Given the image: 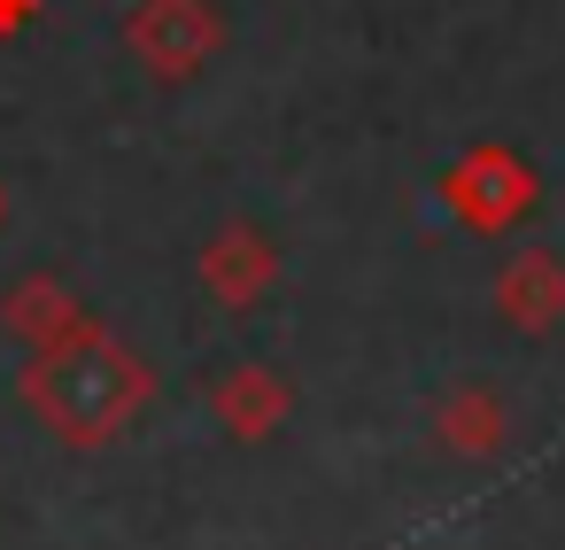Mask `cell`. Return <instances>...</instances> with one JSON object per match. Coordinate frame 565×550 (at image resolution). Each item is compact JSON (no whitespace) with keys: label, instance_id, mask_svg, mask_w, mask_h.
Instances as JSON below:
<instances>
[{"label":"cell","instance_id":"obj_1","mask_svg":"<svg viewBox=\"0 0 565 550\" xmlns=\"http://www.w3.org/2000/svg\"><path fill=\"white\" fill-rule=\"evenodd\" d=\"M148 403H156L148 357H140L132 341H117L102 318L63 326V334L40 341L32 364H24V411H32L55 442H71V449L117 442Z\"/></svg>","mask_w":565,"mask_h":550},{"label":"cell","instance_id":"obj_2","mask_svg":"<svg viewBox=\"0 0 565 550\" xmlns=\"http://www.w3.org/2000/svg\"><path fill=\"white\" fill-rule=\"evenodd\" d=\"M542 202V179H534V163L526 156H511V148H465L449 171H441V210L465 225V233H511L526 210Z\"/></svg>","mask_w":565,"mask_h":550},{"label":"cell","instance_id":"obj_3","mask_svg":"<svg viewBox=\"0 0 565 550\" xmlns=\"http://www.w3.org/2000/svg\"><path fill=\"white\" fill-rule=\"evenodd\" d=\"M125 47L140 55L148 78L179 86V78H194V71L217 63L225 17H217V0H140V9L125 17Z\"/></svg>","mask_w":565,"mask_h":550},{"label":"cell","instance_id":"obj_4","mask_svg":"<svg viewBox=\"0 0 565 550\" xmlns=\"http://www.w3.org/2000/svg\"><path fill=\"white\" fill-rule=\"evenodd\" d=\"M194 272H202V287H210L225 310H256V303L279 287V241H271L264 225L233 218V225L210 233V248H202Z\"/></svg>","mask_w":565,"mask_h":550},{"label":"cell","instance_id":"obj_5","mask_svg":"<svg viewBox=\"0 0 565 550\" xmlns=\"http://www.w3.org/2000/svg\"><path fill=\"white\" fill-rule=\"evenodd\" d=\"M210 419H217L233 442H271V434L295 419V388H287L271 364H233V372L210 388Z\"/></svg>","mask_w":565,"mask_h":550},{"label":"cell","instance_id":"obj_6","mask_svg":"<svg viewBox=\"0 0 565 550\" xmlns=\"http://www.w3.org/2000/svg\"><path fill=\"white\" fill-rule=\"evenodd\" d=\"M495 310L519 326V334H550L565 318V264L550 248H519L503 272H495Z\"/></svg>","mask_w":565,"mask_h":550},{"label":"cell","instance_id":"obj_7","mask_svg":"<svg viewBox=\"0 0 565 550\" xmlns=\"http://www.w3.org/2000/svg\"><path fill=\"white\" fill-rule=\"evenodd\" d=\"M434 434H441V449H457V457H495L503 434H511V411H503L495 388H449V395L434 403Z\"/></svg>","mask_w":565,"mask_h":550},{"label":"cell","instance_id":"obj_8","mask_svg":"<svg viewBox=\"0 0 565 550\" xmlns=\"http://www.w3.org/2000/svg\"><path fill=\"white\" fill-rule=\"evenodd\" d=\"M86 310H78V295L55 279V272H24L9 295H0V326H9L24 349H40V341H55L63 326H78Z\"/></svg>","mask_w":565,"mask_h":550},{"label":"cell","instance_id":"obj_9","mask_svg":"<svg viewBox=\"0 0 565 550\" xmlns=\"http://www.w3.org/2000/svg\"><path fill=\"white\" fill-rule=\"evenodd\" d=\"M40 17V0H0V40H9V32H24Z\"/></svg>","mask_w":565,"mask_h":550},{"label":"cell","instance_id":"obj_10","mask_svg":"<svg viewBox=\"0 0 565 550\" xmlns=\"http://www.w3.org/2000/svg\"><path fill=\"white\" fill-rule=\"evenodd\" d=\"M0 225H9V187H0Z\"/></svg>","mask_w":565,"mask_h":550}]
</instances>
